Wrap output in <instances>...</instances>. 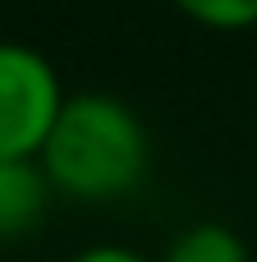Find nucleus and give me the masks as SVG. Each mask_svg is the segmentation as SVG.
Masks as SVG:
<instances>
[{"instance_id": "obj_1", "label": "nucleus", "mask_w": 257, "mask_h": 262, "mask_svg": "<svg viewBox=\"0 0 257 262\" xmlns=\"http://www.w3.org/2000/svg\"><path fill=\"white\" fill-rule=\"evenodd\" d=\"M37 161L55 198L101 207L143 189L152 170V134L124 97L97 88L69 92Z\"/></svg>"}, {"instance_id": "obj_2", "label": "nucleus", "mask_w": 257, "mask_h": 262, "mask_svg": "<svg viewBox=\"0 0 257 262\" xmlns=\"http://www.w3.org/2000/svg\"><path fill=\"white\" fill-rule=\"evenodd\" d=\"M64 97L55 64L37 46L0 37V161L37 157Z\"/></svg>"}, {"instance_id": "obj_3", "label": "nucleus", "mask_w": 257, "mask_h": 262, "mask_svg": "<svg viewBox=\"0 0 257 262\" xmlns=\"http://www.w3.org/2000/svg\"><path fill=\"white\" fill-rule=\"evenodd\" d=\"M51 198H55V189H51V180H46L37 157L0 161V244L28 239L46 221Z\"/></svg>"}, {"instance_id": "obj_4", "label": "nucleus", "mask_w": 257, "mask_h": 262, "mask_svg": "<svg viewBox=\"0 0 257 262\" xmlns=\"http://www.w3.org/2000/svg\"><path fill=\"white\" fill-rule=\"evenodd\" d=\"M161 262H253V249L225 221H193L166 244Z\"/></svg>"}, {"instance_id": "obj_5", "label": "nucleus", "mask_w": 257, "mask_h": 262, "mask_svg": "<svg viewBox=\"0 0 257 262\" xmlns=\"http://www.w3.org/2000/svg\"><path fill=\"white\" fill-rule=\"evenodd\" d=\"M170 5L207 32H248V28H257V0H170Z\"/></svg>"}, {"instance_id": "obj_6", "label": "nucleus", "mask_w": 257, "mask_h": 262, "mask_svg": "<svg viewBox=\"0 0 257 262\" xmlns=\"http://www.w3.org/2000/svg\"><path fill=\"white\" fill-rule=\"evenodd\" d=\"M64 262H152V258H143L129 244H92V249H78L74 258H64Z\"/></svg>"}]
</instances>
